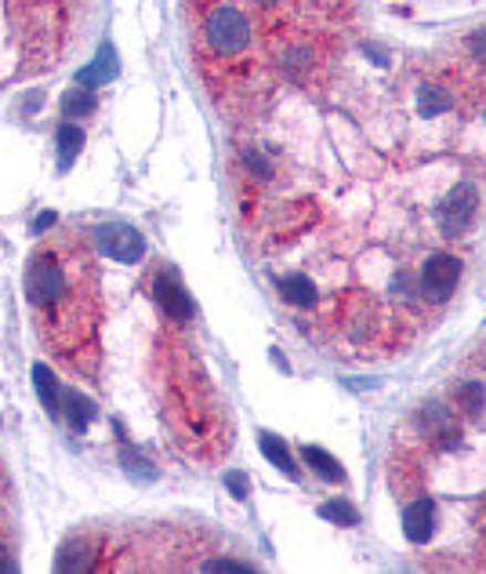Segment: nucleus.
<instances>
[{"label":"nucleus","instance_id":"1","mask_svg":"<svg viewBox=\"0 0 486 574\" xmlns=\"http://www.w3.org/2000/svg\"><path fill=\"white\" fill-rule=\"evenodd\" d=\"M360 0H182L193 70L232 127L327 84Z\"/></svg>","mask_w":486,"mask_h":574},{"label":"nucleus","instance_id":"2","mask_svg":"<svg viewBox=\"0 0 486 574\" xmlns=\"http://www.w3.org/2000/svg\"><path fill=\"white\" fill-rule=\"evenodd\" d=\"M229 556L218 534L189 524H113L84 527L65 539L59 571H251Z\"/></svg>","mask_w":486,"mask_h":574},{"label":"nucleus","instance_id":"3","mask_svg":"<svg viewBox=\"0 0 486 574\" xmlns=\"http://www.w3.org/2000/svg\"><path fill=\"white\" fill-rule=\"evenodd\" d=\"M99 0H0V91L48 81L81 55Z\"/></svg>","mask_w":486,"mask_h":574},{"label":"nucleus","instance_id":"4","mask_svg":"<svg viewBox=\"0 0 486 574\" xmlns=\"http://www.w3.org/2000/svg\"><path fill=\"white\" fill-rule=\"evenodd\" d=\"M479 215V193L472 182H457V186L446 193L443 204L436 207V226L443 237H465L472 229V222Z\"/></svg>","mask_w":486,"mask_h":574},{"label":"nucleus","instance_id":"5","mask_svg":"<svg viewBox=\"0 0 486 574\" xmlns=\"http://www.w3.org/2000/svg\"><path fill=\"white\" fill-rule=\"evenodd\" d=\"M19 567V513H15V484L8 465L0 459V571Z\"/></svg>","mask_w":486,"mask_h":574},{"label":"nucleus","instance_id":"6","mask_svg":"<svg viewBox=\"0 0 486 574\" xmlns=\"http://www.w3.org/2000/svg\"><path fill=\"white\" fill-rule=\"evenodd\" d=\"M457 280H462V258L446 252L428 255L422 266V277H417V295H422L425 303H443L457 287Z\"/></svg>","mask_w":486,"mask_h":574},{"label":"nucleus","instance_id":"7","mask_svg":"<svg viewBox=\"0 0 486 574\" xmlns=\"http://www.w3.org/2000/svg\"><path fill=\"white\" fill-rule=\"evenodd\" d=\"M432 531H436V502L422 494V499H414L411 505H406V513H403V534L414 545H425L432 539Z\"/></svg>","mask_w":486,"mask_h":574},{"label":"nucleus","instance_id":"8","mask_svg":"<svg viewBox=\"0 0 486 574\" xmlns=\"http://www.w3.org/2000/svg\"><path fill=\"white\" fill-rule=\"evenodd\" d=\"M446 106H451V91L440 84H422L417 88V110L422 116H440Z\"/></svg>","mask_w":486,"mask_h":574},{"label":"nucleus","instance_id":"9","mask_svg":"<svg viewBox=\"0 0 486 574\" xmlns=\"http://www.w3.org/2000/svg\"><path fill=\"white\" fill-rule=\"evenodd\" d=\"M301 454H306V462H312V469H317L320 476L341 480V469H338V462L331 459V454H323L320 448H306V451H301Z\"/></svg>","mask_w":486,"mask_h":574},{"label":"nucleus","instance_id":"10","mask_svg":"<svg viewBox=\"0 0 486 574\" xmlns=\"http://www.w3.org/2000/svg\"><path fill=\"white\" fill-rule=\"evenodd\" d=\"M261 448H266L269 459L280 462V465L287 469V473H294V465H291V459H287V451H283V443H280V440H276V437H261Z\"/></svg>","mask_w":486,"mask_h":574},{"label":"nucleus","instance_id":"11","mask_svg":"<svg viewBox=\"0 0 486 574\" xmlns=\"http://www.w3.org/2000/svg\"><path fill=\"white\" fill-rule=\"evenodd\" d=\"M323 516L341 520V524H356V513H352V505H345V502H331V505H323Z\"/></svg>","mask_w":486,"mask_h":574},{"label":"nucleus","instance_id":"12","mask_svg":"<svg viewBox=\"0 0 486 574\" xmlns=\"http://www.w3.org/2000/svg\"><path fill=\"white\" fill-rule=\"evenodd\" d=\"M229 488H232V491H240V499H244V491H247V480H240V476H229Z\"/></svg>","mask_w":486,"mask_h":574}]
</instances>
